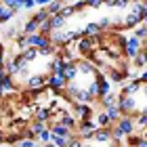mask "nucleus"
Returning <instances> with one entry per match:
<instances>
[{
  "instance_id": "nucleus-1",
  "label": "nucleus",
  "mask_w": 147,
  "mask_h": 147,
  "mask_svg": "<svg viewBox=\"0 0 147 147\" xmlns=\"http://www.w3.org/2000/svg\"><path fill=\"white\" fill-rule=\"evenodd\" d=\"M118 109L122 111V116H132V111L137 109V101L135 97H118ZM135 118V116H132Z\"/></svg>"
},
{
  "instance_id": "nucleus-10",
  "label": "nucleus",
  "mask_w": 147,
  "mask_h": 147,
  "mask_svg": "<svg viewBox=\"0 0 147 147\" xmlns=\"http://www.w3.org/2000/svg\"><path fill=\"white\" fill-rule=\"evenodd\" d=\"M61 116V120H59V124L65 126V128H76V120H74L69 113H59Z\"/></svg>"
},
{
  "instance_id": "nucleus-23",
  "label": "nucleus",
  "mask_w": 147,
  "mask_h": 147,
  "mask_svg": "<svg viewBox=\"0 0 147 147\" xmlns=\"http://www.w3.org/2000/svg\"><path fill=\"white\" fill-rule=\"evenodd\" d=\"M0 67H4V53H0Z\"/></svg>"
},
{
  "instance_id": "nucleus-8",
  "label": "nucleus",
  "mask_w": 147,
  "mask_h": 147,
  "mask_svg": "<svg viewBox=\"0 0 147 147\" xmlns=\"http://www.w3.org/2000/svg\"><path fill=\"white\" fill-rule=\"evenodd\" d=\"M51 132L55 137H61V139H71L69 128H65V126H61V124H51Z\"/></svg>"
},
{
  "instance_id": "nucleus-9",
  "label": "nucleus",
  "mask_w": 147,
  "mask_h": 147,
  "mask_svg": "<svg viewBox=\"0 0 147 147\" xmlns=\"http://www.w3.org/2000/svg\"><path fill=\"white\" fill-rule=\"evenodd\" d=\"M97 126H99V128H109V126H111V120L107 116V111L97 113Z\"/></svg>"
},
{
  "instance_id": "nucleus-3",
  "label": "nucleus",
  "mask_w": 147,
  "mask_h": 147,
  "mask_svg": "<svg viewBox=\"0 0 147 147\" xmlns=\"http://www.w3.org/2000/svg\"><path fill=\"white\" fill-rule=\"evenodd\" d=\"M74 111H76V116L80 120H92V107L86 103H76L74 105Z\"/></svg>"
},
{
  "instance_id": "nucleus-15",
  "label": "nucleus",
  "mask_w": 147,
  "mask_h": 147,
  "mask_svg": "<svg viewBox=\"0 0 147 147\" xmlns=\"http://www.w3.org/2000/svg\"><path fill=\"white\" fill-rule=\"evenodd\" d=\"M67 141L69 139H61V137H55V135H53V139H51V143L57 145V147H67Z\"/></svg>"
},
{
  "instance_id": "nucleus-22",
  "label": "nucleus",
  "mask_w": 147,
  "mask_h": 147,
  "mask_svg": "<svg viewBox=\"0 0 147 147\" xmlns=\"http://www.w3.org/2000/svg\"><path fill=\"white\" fill-rule=\"evenodd\" d=\"M88 6H92V9H99V6H103V2H88Z\"/></svg>"
},
{
  "instance_id": "nucleus-13",
  "label": "nucleus",
  "mask_w": 147,
  "mask_h": 147,
  "mask_svg": "<svg viewBox=\"0 0 147 147\" xmlns=\"http://www.w3.org/2000/svg\"><path fill=\"white\" fill-rule=\"evenodd\" d=\"M49 23H51V28H53V30H57V28H61V25L65 23V17H63V15H53Z\"/></svg>"
},
{
  "instance_id": "nucleus-25",
  "label": "nucleus",
  "mask_w": 147,
  "mask_h": 147,
  "mask_svg": "<svg viewBox=\"0 0 147 147\" xmlns=\"http://www.w3.org/2000/svg\"><path fill=\"white\" fill-rule=\"evenodd\" d=\"M44 147H57V145H53V143H46V145H44Z\"/></svg>"
},
{
  "instance_id": "nucleus-5",
  "label": "nucleus",
  "mask_w": 147,
  "mask_h": 147,
  "mask_svg": "<svg viewBox=\"0 0 147 147\" xmlns=\"http://www.w3.org/2000/svg\"><path fill=\"white\" fill-rule=\"evenodd\" d=\"M46 82H49V76H30L28 78V88H32V90L38 92Z\"/></svg>"
},
{
  "instance_id": "nucleus-12",
  "label": "nucleus",
  "mask_w": 147,
  "mask_h": 147,
  "mask_svg": "<svg viewBox=\"0 0 147 147\" xmlns=\"http://www.w3.org/2000/svg\"><path fill=\"white\" fill-rule=\"evenodd\" d=\"M107 116H109V120H111V124H116L118 120L122 118V111H120L118 105H116V107H109V109H107Z\"/></svg>"
},
{
  "instance_id": "nucleus-27",
  "label": "nucleus",
  "mask_w": 147,
  "mask_h": 147,
  "mask_svg": "<svg viewBox=\"0 0 147 147\" xmlns=\"http://www.w3.org/2000/svg\"><path fill=\"white\" fill-rule=\"evenodd\" d=\"M34 147H42V145H38V143H36V145H34Z\"/></svg>"
},
{
  "instance_id": "nucleus-16",
  "label": "nucleus",
  "mask_w": 147,
  "mask_h": 147,
  "mask_svg": "<svg viewBox=\"0 0 147 147\" xmlns=\"http://www.w3.org/2000/svg\"><path fill=\"white\" fill-rule=\"evenodd\" d=\"M38 139H40L42 143H51V139H53V132H51V130H44V132H40V135H38Z\"/></svg>"
},
{
  "instance_id": "nucleus-19",
  "label": "nucleus",
  "mask_w": 147,
  "mask_h": 147,
  "mask_svg": "<svg viewBox=\"0 0 147 147\" xmlns=\"http://www.w3.org/2000/svg\"><path fill=\"white\" fill-rule=\"evenodd\" d=\"M107 6H111V9H126L128 2H124V0H122V2H109Z\"/></svg>"
},
{
  "instance_id": "nucleus-7",
  "label": "nucleus",
  "mask_w": 147,
  "mask_h": 147,
  "mask_svg": "<svg viewBox=\"0 0 147 147\" xmlns=\"http://www.w3.org/2000/svg\"><path fill=\"white\" fill-rule=\"evenodd\" d=\"M92 139H95L97 143H109L111 141V128H97Z\"/></svg>"
},
{
  "instance_id": "nucleus-14",
  "label": "nucleus",
  "mask_w": 147,
  "mask_h": 147,
  "mask_svg": "<svg viewBox=\"0 0 147 147\" xmlns=\"http://www.w3.org/2000/svg\"><path fill=\"white\" fill-rule=\"evenodd\" d=\"M135 38H139L143 42V40H147V25L145 23H141L139 28H135Z\"/></svg>"
},
{
  "instance_id": "nucleus-11",
  "label": "nucleus",
  "mask_w": 147,
  "mask_h": 147,
  "mask_svg": "<svg viewBox=\"0 0 147 147\" xmlns=\"http://www.w3.org/2000/svg\"><path fill=\"white\" fill-rule=\"evenodd\" d=\"M21 55H23V59H25V61L30 63V61H34V59L40 55V53H38V49H32V46H30V49H25V51L21 53Z\"/></svg>"
},
{
  "instance_id": "nucleus-28",
  "label": "nucleus",
  "mask_w": 147,
  "mask_h": 147,
  "mask_svg": "<svg viewBox=\"0 0 147 147\" xmlns=\"http://www.w3.org/2000/svg\"><path fill=\"white\" fill-rule=\"evenodd\" d=\"M145 4H147V2H145Z\"/></svg>"
},
{
  "instance_id": "nucleus-24",
  "label": "nucleus",
  "mask_w": 147,
  "mask_h": 147,
  "mask_svg": "<svg viewBox=\"0 0 147 147\" xmlns=\"http://www.w3.org/2000/svg\"><path fill=\"white\" fill-rule=\"evenodd\" d=\"M4 92H6V90H4V86H2V84H0V97H2V95H4Z\"/></svg>"
},
{
  "instance_id": "nucleus-21",
  "label": "nucleus",
  "mask_w": 147,
  "mask_h": 147,
  "mask_svg": "<svg viewBox=\"0 0 147 147\" xmlns=\"http://www.w3.org/2000/svg\"><path fill=\"white\" fill-rule=\"evenodd\" d=\"M36 2H32V0H28V2H23V9H32Z\"/></svg>"
},
{
  "instance_id": "nucleus-17",
  "label": "nucleus",
  "mask_w": 147,
  "mask_h": 147,
  "mask_svg": "<svg viewBox=\"0 0 147 147\" xmlns=\"http://www.w3.org/2000/svg\"><path fill=\"white\" fill-rule=\"evenodd\" d=\"M135 122H137V126H147V113H139V116H135Z\"/></svg>"
},
{
  "instance_id": "nucleus-26",
  "label": "nucleus",
  "mask_w": 147,
  "mask_h": 147,
  "mask_svg": "<svg viewBox=\"0 0 147 147\" xmlns=\"http://www.w3.org/2000/svg\"><path fill=\"white\" fill-rule=\"evenodd\" d=\"M0 53H4V51H2V44H0Z\"/></svg>"
},
{
  "instance_id": "nucleus-6",
  "label": "nucleus",
  "mask_w": 147,
  "mask_h": 147,
  "mask_svg": "<svg viewBox=\"0 0 147 147\" xmlns=\"http://www.w3.org/2000/svg\"><path fill=\"white\" fill-rule=\"evenodd\" d=\"M46 84H49L53 90H57V92L61 90V88H67V82H65V78H63V76H53V74L49 76V82H46Z\"/></svg>"
},
{
  "instance_id": "nucleus-4",
  "label": "nucleus",
  "mask_w": 147,
  "mask_h": 147,
  "mask_svg": "<svg viewBox=\"0 0 147 147\" xmlns=\"http://www.w3.org/2000/svg\"><path fill=\"white\" fill-rule=\"evenodd\" d=\"M143 88V82H141V80H132V82L130 84H126V86H122V90H120V95H122V97H132V95H135V92L137 90H141Z\"/></svg>"
},
{
  "instance_id": "nucleus-2",
  "label": "nucleus",
  "mask_w": 147,
  "mask_h": 147,
  "mask_svg": "<svg viewBox=\"0 0 147 147\" xmlns=\"http://www.w3.org/2000/svg\"><path fill=\"white\" fill-rule=\"evenodd\" d=\"M143 51V42L139 38H135V36H130V38H126V46H124V53L128 55L130 59H135L139 53Z\"/></svg>"
},
{
  "instance_id": "nucleus-18",
  "label": "nucleus",
  "mask_w": 147,
  "mask_h": 147,
  "mask_svg": "<svg viewBox=\"0 0 147 147\" xmlns=\"http://www.w3.org/2000/svg\"><path fill=\"white\" fill-rule=\"evenodd\" d=\"M36 143L32 141V139H21V141H17V145L15 147H34Z\"/></svg>"
},
{
  "instance_id": "nucleus-20",
  "label": "nucleus",
  "mask_w": 147,
  "mask_h": 147,
  "mask_svg": "<svg viewBox=\"0 0 147 147\" xmlns=\"http://www.w3.org/2000/svg\"><path fill=\"white\" fill-rule=\"evenodd\" d=\"M67 147H82V139H69Z\"/></svg>"
}]
</instances>
